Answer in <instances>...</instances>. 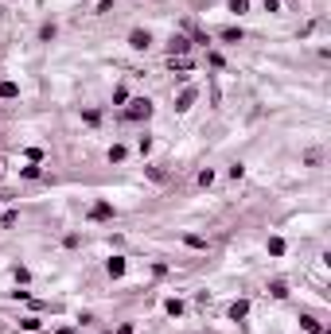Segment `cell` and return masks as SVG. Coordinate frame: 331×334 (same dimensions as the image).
<instances>
[{"instance_id": "obj_5", "label": "cell", "mask_w": 331, "mask_h": 334, "mask_svg": "<svg viewBox=\"0 0 331 334\" xmlns=\"http://www.w3.org/2000/svg\"><path fill=\"white\" fill-rule=\"evenodd\" d=\"M90 218H94V221H109V218H113V206H109V202H98V206L90 210Z\"/></svg>"}, {"instance_id": "obj_15", "label": "cell", "mask_w": 331, "mask_h": 334, "mask_svg": "<svg viewBox=\"0 0 331 334\" xmlns=\"http://www.w3.org/2000/svg\"><path fill=\"white\" fill-rule=\"evenodd\" d=\"M125 101H129V89L117 86V89H113V105H125Z\"/></svg>"}, {"instance_id": "obj_23", "label": "cell", "mask_w": 331, "mask_h": 334, "mask_svg": "<svg viewBox=\"0 0 331 334\" xmlns=\"http://www.w3.org/2000/svg\"><path fill=\"white\" fill-rule=\"evenodd\" d=\"M55 334H74V326H59V330H55Z\"/></svg>"}, {"instance_id": "obj_9", "label": "cell", "mask_w": 331, "mask_h": 334, "mask_svg": "<svg viewBox=\"0 0 331 334\" xmlns=\"http://www.w3.org/2000/svg\"><path fill=\"white\" fill-rule=\"evenodd\" d=\"M269 295H273V299H285V295H288V284H285V280H273V284H269Z\"/></svg>"}, {"instance_id": "obj_16", "label": "cell", "mask_w": 331, "mask_h": 334, "mask_svg": "<svg viewBox=\"0 0 331 334\" xmlns=\"http://www.w3.org/2000/svg\"><path fill=\"white\" fill-rule=\"evenodd\" d=\"M121 160H125V148L113 144V148H109V163H121Z\"/></svg>"}, {"instance_id": "obj_10", "label": "cell", "mask_w": 331, "mask_h": 334, "mask_svg": "<svg viewBox=\"0 0 331 334\" xmlns=\"http://www.w3.org/2000/svg\"><path fill=\"white\" fill-rule=\"evenodd\" d=\"M0 97L8 101V97H20V86L16 82H0Z\"/></svg>"}, {"instance_id": "obj_8", "label": "cell", "mask_w": 331, "mask_h": 334, "mask_svg": "<svg viewBox=\"0 0 331 334\" xmlns=\"http://www.w3.org/2000/svg\"><path fill=\"white\" fill-rule=\"evenodd\" d=\"M245 315H250V303H245V299H238V303L230 307V319L238 322V319H245Z\"/></svg>"}, {"instance_id": "obj_11", "label": "cell", "mask_w": 331, "mask_h": 334, "mask_svg": "<svg viewBox=\"0 0 331 334\" xmlns=\"http://www.w3.org/2000/svg\"><path fill=\"white\" fill-rule=\"evenodd\" d=\"M20 326H24V330H28V334H35V330H39V326H43V322L35 319V315H28V319H20Z\"/></svg>"}, {"instance_id": "obj_1", "label": "cell", "mask_w": 331, "mask_h": 334, "mask_svg": "<svg viewBox=\"0 0 331 334\" xmlns=\"http://www.w3.org/2000/svg\"><path fill=\"white\" fill-rule=\"evenodd\" d=\"M125 117H129V121H148V117H152V101H148V97H136V101H129Z\"/></svg>"}, {"instance_id": "obj_3", "label": "cell", "mask_w": 331, "mask_h": 334, "mask_svg": "<svg viewBox=\"0 0 331 334\" xmlns=\"http://www.w3.org/2000/svg\"><path fill=\"white\" fill-rule=\"evenodd\" d=\"M195 97H199V93H195V89H191V86H187V89H183V93H180V101H176V109H180V113H187V109L195 105Z\"/></svg>"}, {"instance_id": "obj_13", "label": "cell", "mask_w": 331, "mask_h": 334, "mask_svg": "<svg viewBox=\"0 0 331 334\" xmlns=\"http://www.w3.org/2000/svg\"><path fill=\"white\" fill-rule=\"evenodd\" d=\"M20 175H24V179H39L43 171H39V163H28V167H20Z\"/></svg>"}, {"instance_id": "obj_14", "label": "cell", "mask_w": 331, "mask_h": 334, "mask_svg": "<svg viewBox=\"0 0 331 334\" xmlns=\"http://www.w3.org/2000/svg\"><path fill=\"white\" fill-rule=\"evenodd\" d=\"M269 253H273V257H281V253H285V241H281V237H269Z\"/></svg>"}, {"instance_id": "obj_12", "label": "cell", "mask_w": 331, "mask_h": 334, "mask_svg": "<svg viewBox=\"0 0 331 334\" xmlns=\"http://www.w3.org/2000/svg\"><path fill=\"white\" fill-rule=\"evenodd\" d=\"M222 39H226V43H241V28H226Z\"/></svg>"}, {"instance_id": "obj_17", "label": "cell", "mask_w": 331, "mask_h": 334, "mask_svg": "<svg viewBox=\"0 0 331 334\" xmlns=\"http://www.w3.org/2000/svg\"><path fill=\"white\" fill-rule=\"evenodd\" d=\"M164 311H168V315H183V303H180V299H168Z\"/></svg>"}, {"instance_id": "obj_4", "label": "cell", "mask_w": 331, "mask_h": 334, "mask_svg": "<svg viewBox=\"0 0 331 334\" xmlns=\"http://www.w3.org/2000/svg\"><path fill=\"white\" fill-rule=\"evenodd\" d=\"M168 47H172V58H176V55H187V51H191V39H183V35H176V39H172V43H168Z\"/></svg>"}, {"instance_id": "obj_22", "label": "cell", "mask_w": 331, "mask_h": 334, "mask_svg": "<svg viewBox=\"0 0 331 334\" xmlns=\"http://www.w3.org/2000/svg\"><path fill=\"white\" fill-rule=\"evenodd\" d=\"M117 334H133V322H121V326H117Z\"/></svg>"}, {"instance_id": "obj_19", "label": "cell", "mask_w": 331, "mask_h": 334, "mask_svg": "<svg viewBox=\"0 0 331 334\" xmlns=\"http://www.w3.org/2000/svg\"><path fill=\"white\" fill-rule=\"evenodd\" d=\"M245 8H250V0H230V12H238V16H241Z\"/></svg>"}, {"instance_id": "obj_2", "label": "cell", "mask_w": 331, "mask_h": 334, "mask_svg": "<svg viewBox=\"0 0 331 334\" xmlns=\"http://www.w3.org/2000/svg\"><path fill=\"white\" fill-rule=\"evenodd\" d=\"M129 47H133V51H148V47H152V35L144 28H136L133 35H129Z\"/></svg>"}, {"instance_id": "obj_20", "label": "cell", "mask_w": 331, "mask_h": 334, "mask_svg": "<svg viewBox=\"0 0 331 334\" xmlns=\"http://www.w3.org/2000/svg\"><path fill=\"white\" fill-rule=\"evenodd\" d=\"M183 241H187V245H191V249H203V245H207V241H203V237H195V233H187Z\"/></svg>"}, {"instance_id": "obj_6", "label": "cell", "mask_w": 331, "mask_h": 334, "mask_svg": "<svg viewBox=\"0 0 331 334\" xmlns=\"http://www.w3.org/2000/svg\"><path fill=\"white\" fill-rule=\"evenodd\" d=\"M106 272L113 280H121V276H125V261H121V257H109V261H106Z\"/></svg>"}, {"instance_id": "obj_7", "label": "cell", "mask_w": 331, "mask_h": 334, "mask_svg": "<svg viewBox=\"0 0 331 334\" xmlns=\"http://www.w3.org/2000/svg\"><path fill=\"white\" fill-rule=\"evenodd\" d=\"M300 326L308 334H323V326H319V319H312V315H300Z\"/></svg>"}, {"instance_id": "obj_21", "label": "cell", "mask_w": 331, "mask_h": 334, "mask_svg": "<svg viewBox=\"0 0 331 334\" xmlns=\"http://www.w3.org/2000/svg\"><path fill=\"white\" fill-rule=\"evenodd\" d=\"M199 183H203V187H211V183H214V171H211V167H207V171H199Z\"/></svg>"}, {"instance_id": "obj_18", "label": "cell", "mask_w": 331, "mask_h": 334, "mask_svg": "<svg viewBox=\"0 0 331 334\" xmlns=\"http://www.w3.org/2000/svg\"><path fill=\"white\" fill-rule=\"evenodd\" d=\"M82 121H86V125H98V121H102V113H98V109H86V113H82Z\"/></svg>"}]
</instances>
